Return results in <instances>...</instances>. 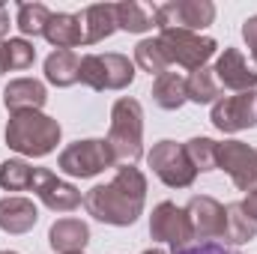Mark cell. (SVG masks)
<instances>
[{
  "mask_svg": "<svg viewBox=\"0 0 257 254\" xmlns=\"http://www.w3.org/2000/svg\"><path fill=\"white\" fill-rule=\"evenodd\" d=\"M36 60V48L27 39H6L0 42V75L30 69Z\"/></svg>",
  "mask_w": 257,
  "mask_h": 254,
  "instance_id": "d4e9b609",
  "label": "cell"
},
{
  "mask_svg": "<svg viewBox=\"0 0 257 254\" xmlns=\"http://www.w3.org/2000/svg\"><path fill=\"white\" fill-rule=\"evenodd\" d=\"M135 63H138V69H144V72H150V75L159 78V75L168 72L171 60L165 57L159 39H141V42L135 45Z\"/></svg>",
  "mask_w": 257,
  "mask_h": 254,
  "instance_id": "4316f807",
  "label": "cell"
},
{
  "mask_svg": "<svg viewBox=\"0 0 257 254\" xmlns=\"http://www.w3.org/2000/svg\"><path fill=\"white\" fill-rule=\"evenodd\" d=\"M45 39L57 48V51H72L78 45H84V27L78 15L69 12H54L48 27H45Z\"/></svg>",
  "mask_w": 257,
  "mask_h": 254,
  "instance_id": "d6986e66",
  "label": "cell"
},
{
  "mask_svg": "<svg viewBox=\"0 0 257 254\" xmlns=\"http://www.w3.org/2000/svg\"><path fill=\"white\" fill-rule=\"evenodd\" d=\"M0 254H18V251H0Z\"/></svg>",
  "mask_w": 257,
  "mask_h": 254,
  "instance_id": "836d02e7",
  "label": "cell"
},
{
  "mask_svg": "<svg viewBox=\"0 0 257 254\" xmlns=\"http://www.w3.org/2000/svg\"><path fill=\"white\" fill-rule=\"evenodd\" d=\"M48 242L57 254H75L84 251V245L90 242V227L81 218H60L51 224L48 230Z\"/></svg>",
  "mask_w": 257,
  "mask_h": 254,
  "instance_id": "ac0fdd59",
  "label": "cell"
},
{
  "mask_svg": "<svg viewBox=\"0 0 257 254\" xmlns=\"http://www.w3.org/2000/svg\"><path fill=\"white\" fill-rule=\"evenodd\" d=\"M78 81L90 90H126L135 81V63L126 54H87L81 57Z\"/></svg>",
  "mask_w": 257,
  "mask_h": 254,
  "instance_id": "277c9868",
  "label": "cell"
},
{
  "mask_svg": "<svg viewBox=\"0 0 257 254\" xmlns=\"http://www.w3.org/2000/svg\"><path fill=\"white\" fill-rule=\"evenodd\" d=\"M78 69L81 57L75 51H51L45 57V81L54 87H72L78 84Z\"/></svg>",
  "mask_w": 257,
  "mask_h": 254,
  "instance_id": "7402d4cb",
  "label": "cell"
},
{
  "mask_svg": "<svg viewBox=\"0 0 257 254\" xmlns=\"http://www.w3.org/2000/svg\"><path fill=\"white\" fill-rule=\"evenodd\" d=\"M221 239L230 242V245H245V242L257 239V224L254 218L242 209V200L224 206V236Z\"/></svg>",
  "mask_w": 257,
  "mask_h": 254,
  "instance_id": "ffe728a7",
  "label": "cell"
},
{
  "mask_svg": "<svg viewBox=\"0 0 257 254\" xmlns=\"http://www.w3.org/2000/svg\"><path fill=\"white\" fill-rule=\"evenodd\" d=\"M242 39H245V45H248V51H251V57H254V63H257V15H251L242 24Z\"/></svg>",
  "mask_w": 257,
  "mask_h": 254,
  "instance_id": "f546056e",
  "label": "cell"
},
{
  "mask_svg": "<svg viewBox=\"0 0 257 254\" xmlns=\"http://www.w3.org/2000/svg\"><path fill=\"white\" fill-rule=\"evenodd\" d=\"M51 9L45 3H18V15H15V27L24 36H45V27L51 21Z\"/></svg>",
  "mask_w": 257,
  "mask_h": 254,
  "instance_id": "484cf974",
  "label": "cell"
},
{
  "mask_svg": "<svg viewBox=\"0 0 257 254\" xmlns=\"http://www.w3.org/2000/svg\"><path fill=\"white\" fill-rule=\"evenodd\" d=\"M218 168L227 171V177L233 180V186L245 194L257 191V150L242 144V141H224L218 144Z\"/></svg>",
  "mask_w": 257,
  "mask_h": 254,
  "instance_id": "30bf717a",
  "label": "cell"
},
{
  "mask_svg": "<svg viewBox=\"0 0 257 254\" xmlns=\"http://www.w3.org/2000/svg\"><path fill=\"white\" fill-rule=\"evenodd\" d=\"M114 12H117V30H126V33H147V30L156 27L153 9L135 3V0L114 3Z\"/></svg>",
  "mask_w": 257,
  "mask_h": 254,
  "instance_id": "603a6c76",
  "label": "cell"
},
{
  "mask_svg": "<svg viewBox=\"0 0 257 254\" xmlns=\"http://www.w3.org/2000/svg\"><path fill=\"white\" fill-rule=\"evenodd\" d=\"M150 236H153L156 242H168V245L174 248V254L186 251L189 242L194 239L186 209H180V206L171 203V200H162V203L153 209V215H150Z\"/></svg>",
  "mask_w": 257,
  "mask_h": 254,
  "instance_id": "9c48e42d",
  "label": "cell"
},
{
  "mask_svg": "<svg viewBox=\"0 0 257 254\" xmlns=\"http://www.w3.org/2000/svg\"><path fill=\"white\" fill-rule=\"evenodd\" d=\"M186 215H189L194 239L212 242V239H221L224 236V206L215 197H209V194L192 197L186 203Z\"/></svg>",
  "mask_w": 257,
  "mask_h": 254,
  "instance_id": "4fadbf2b",
  "label": "cell"
},
{
  "mask_svg": "<svg viewBox=\"0 0 257 254\" xmlns=\"http://www.w3.org/2000/svg\"><path fill=\"white\" fill-rule=\"evenodd\" d=\"M108 147L114 153L117 165H135L144 156V108L138 99H117L111 108V129H108Z\"/></svg>",
  "mask_w": 257,
  "mask_h": 254,
  "instance_id": "3957f363",
  "label": "cell"
},
{
  "mask_svg": "<svg viewBox=\"0 0 257 254\" xmlns=\"http://www.w3.org/2000/svg\"><path fill=\"white\" fill-rule=\"evenodd\" d=\"M215 81L227 90H236V93H248L257 87V69L248 66L245 54L239 48H224L215 60Z\"/></svg>",
  "mask_w": 257,
  "mask_h": 254,
  "instance_id": "5bb4252c",
  "label": "cell"
},
{
  "mask_svg": "<svg viewBox=\"0 0 257 254\" xmlns=\"http://www.w3.org/2000/svg\"><path fill=\"white\" fill-rule=\"evenodd\" d=\"M159 45L165 51V57L171 63L183 66V69H203L206 60L215 54V39L209 36H200V33H192V30H177V27H168V30H159Z\"/></svg>",
  "mask_w": 257,
  "mask_h": 254,
  "instance_id": "5b68a950",
  "label": "cell"
},
{
  "mask_svg": "<svg viewBox=\"0 0 257 254\" xmlns=\"http://www.w3.org/2000/svg\"><path fill=\"white\" fill-rule=\"evenodd\" d=\"M153 15H156L159 30L177 27V30L197 33L215 21V3H209V0H174V3L153 6Z\"/></svg>",
  "mask_w": 257,
  "mask_h": 254,
  "instance_id": "ba28073f",
  "label": "cell"
},
{
  "mask_svg": "<svg viewBox=\"0 0 257 254\" xmlns=\"http://www.w3.org/2000/svg\"><path fill=\"white\" fill-rule=\"evenodd\" d=\"M186 96H189V102H197V105H209V102L215 105L221 96V84L215 81V72L206 66L192 72L186 78Z\"/></svg>",
  "mask_w": 257,
  "mask_h": 254,
  "instance_id": "cb8c5ba5",
  "label": "cell"
},
{
  "mask_svg": "<svg viewBox=\"0 0 257 254\" xmlns=\"http://www.w3.org/2000/svg\"><path fill=\"white\" fill-rule=\"evenodd\" d=\"M63 129L54 117L42 114V111H24V114H12L6 123V147L30 156V159H42L48 153L57 150Z\"/></svg>",
  "mask_w": 257,
  "mask_h": 254,
  "instance_id": "7a4b0ae2",
  "label": "cell"
},
{
  "mask_svg": "<svg viewBox=\"0 0 257 254\" xmlns=\"http://www.w3.org/2000/svg\"><path fill=\"white\" fill-rule=\"evenodd\" d=\"M153 102L165 111H180L189 96H186V78L180 72H165L153 81Z\"/></svg>",
  "mask_w": 257,
  "mask_h": 254,
  "instance_id": "44dd1931",
  "label": "cell"
},
{
  "mask_svg": "<svg viewBox=\"0 0 257 254\" xmlns=\"http://www.w3.org/2000/svg\"><path fill=\"white\" fill-rule=\"evenodd\" d=\"M212 126L224 135H236V132H245V129L257 126V93H236V96H224L212 105V114H209Z\"/></svg>",
  "mask_w": 257,
  "mask_h": 254,
  "instance_id": "8fae6325",
  "label": "cell"
},
{
  "mask_svg": "<svg viewBox=\"0 0 257 254\" xmlns=\"http://www.w3.org/2000/svg\"><path fill=\"white\" fill-rule=\"evenodd\" d=\"M48 102V90L36 78H15L3 90V105L9 114H24V111H42Z\"/></svg>",
  "mask_w": 257,
  "mask_h": 254,
  "instance_id": "9a60e30c",
  "label": "cell"
},
{
  "mask_svg": "<svg viewBox=\"0 0 257 254\" xmlns=\"http://www.w3.org/2000/svg\"><path fill=\"white\" fill-rule=\"evenodd\" d=\"M147 200V177L135 165H120L111 183L93 186L84 194V206L96 221L114 224V227H128L138 221L144 212Z\"/></svg>",
  "mask_w": 257,
  "mask_h": 254,
  "instance_id": "6da1fadb",
  "label": "cell"
},
{
  "mask_svg": "<svg viewBox=\"0 0 257 254\" xmlns=\"http://www.w3.org/2000/svg\"><path fill=\"white\" fill-rule=\"evenodd\" d=\"M78 18H81V27H84V45L105 42V39L114 36V30H117V12H114V3H96V6H87Z\"/></svg>",
  "mask_w": 257,
  "mask_h": 254,
  "instance_id": "e0dca14e",
  "label": "cell"
},
{
  "mask_svg": "<svg viewBox=\"0 0 257 254\" xmlns=\"http://www.w3.org/2000/svg\"><path fill=\"white\" fill-rule=\"evenodd\" d=\"M75 254H84V251H75Z\"/></svg>",
  "mask_w": 257,
  "mask_h": 254,
  "instance_id": "e575fe53",
  "label": "cell"
},
{
  "mask_svg": "<svg viewBox=\"0 0 257 254\" xmlns=\"http://www.w3.org/2000/svg\"><path fill=\"white\" fill-rule=\"evenodd\" d=\"M39 221V209L30 197H21V194H12V197H3L0 200V230L3 233H27L33 230Z\"/></svg>",
  "mask_w": 257,
  "mask_h": 254,
  "instance_id": "2e32d148",
  "label": "cell"
},
{
  "mask_svg": "<svg viewBox=\"0 0 257 254\" xmlns=\"http://www.w3.org/2000/svg\"><path fill=\"white\" fill-rule=\"evenodd\" d=\"M144 254H168V251H165V248H147Z\"/></svg>",
  "mask_w": 257,
  "mask_h": 254,
  "instance_id": "d6a6232c",
  "label": "cell"
},
{
  "mask_svg": "<svg viewBox=\"0 0 257 254\" xmlns=\"http://www.w3.org/2000/svg\"><path fill=\"white\" fill-rule=\"evenodd\" d=\"M183 147H186V156L192 159V165H194L197 174H209V171L218 168V159H215L218 144H215L212 138H192V141H186Z\"/></svg>",
  "mask_w": 257,
  "mask_h": 254,
  "instance_id": "83f0119b",
  "label": "cell"
},
{
  "mask_svg": "<svg viewBox=\"0 0 257 254\" xmlns=\"http://www.w3.org/2000/svg\"><path fill=\"white\" fill-rule=\"evenodd\" d=\"M33 183V168L21 159H9L0 165V189L3 191H27Z\"/></svg>",
  "mask_w": 257,
  "mask_h": 254,
  "instance_id": "f1b7e54d",
  "label": "cell"
},
{
  "mask_svg": "<svg viewBox=\"0 0 257 254\" xmlns=\"http://www.w3.org/2000/svg\"><path fill=\"white\" fill-rule=\"evenodd\" d=\"M30 189L36 191V197L51 209V212H72L81 206V191L72 183L60 180L54 171L48 168H33V183Z\"/></svg>",
  "mask_w": 257,
  "mask_h": 254,
  "instance_id": "7c38bea8",
  "label": "cell"
},
{
  "mask_svg": "<svg viewBox=\"0 0 257 254\" xmlns=\"http://www.w3.org/2000/svg\"><path fill=\"white\" fill-rule=\"evenodd\" d=\"M6 33H9V12L0 3V42H6Z\"/></svg>",
  "mask_w": 257,
  "mask_h": 254,
  "instance_id": "1f68e13d",
  "label": "cell"
},
{
  "mask_svg": "<svg viewBox=\"0 0 257 254\" xmlns=\"http://www.w3.org/2000/svg\"><path fill=\"white\" fill-rule=\"evenodd\" d=\"M147 162H150L153 174H156L168 189H189L194 183V177H197L192 159L186 156V147L177 144V141H159V144L150 150Z\"/></svg>",
  "mask_w": 257,
  "mask_h": 254,
  "instance_id": "52a82bcc",
  "label": "cell"
},
{
  "mask_svg": "<svg viewBox=\"0 0 257 254\" xmlns=\"http://www.w3.org/2000/svg\"><path fill=\"white\" fill-rule=\"evenodd\" d=\"M114 153L108 147L105 138H87V141H75L69 144L60 159H57V168L69 174V177H81V180H90L96 174H102L105 168H114Z\"/></svg>",
  "mask_w": 257,
  "mask_h": 254,
  "instance_id": "8992f818",
  "label": "cell"
},
{
  "mask_svg": "<svg viewBox=\"0 0 257 254\" xmlns=\"http://www.w3.org/2000/svg\"><path fill=\"white\" fill-rule=\"evenodd\" d=\"M242 209H245V212L254 218V224H257V191H251V194L242 200Z\"/></svg>",
  "mask_w": 257,
  "mask_h": 254,
  "instance_id": "4dcf8cb0",
  "label": "cell"
}]
</instances>
